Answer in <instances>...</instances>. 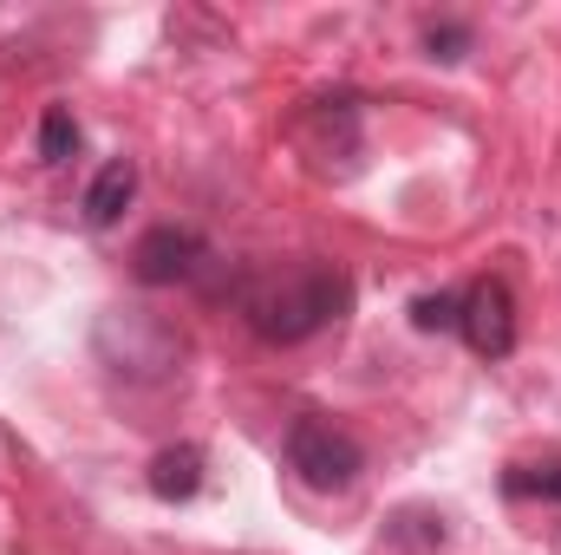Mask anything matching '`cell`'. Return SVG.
<instances>
[{"instance_id":"cell-2","label":"cell","mask_w":561,"mask_h":555,"mask_svg":"<svg viewBox=\"0 0 561 555\" xmlns=\"http://www.w3.org/2000/svg\"><path fill=\"white\" fill-rule=\"evenodd\" d=\"M287 464L300 471V484H307V490L340 497V490H353V484H359L366 451H359V438H353L346 424L307 412V418H294V431H287Z\"/></svg>"},{"instance_id":"cell-5","label":"cell","mask_w":561,"mask_h":555,"mask_svg":"<svg viewBox=\"0 0 561 555\" xmlns=\"http://www.w3.org/2000/svg\"><path fill=\"white\" fill-rule=\"evenodd\" d=\"M131 196H138V163H131V157H112V163L92 177V190H85V223H92V229H112Z\"/></svg>"},{"instance_id":"cell-7","label":"cell","mask_w":561,"mask_h":555,"mask_svg":"<svg viewBox=\"0 0 561 555\" xmlns=\"http://www.w3.org/2000/svg\"><path fill=\"white\" fill-rule=\"evenodd\" d=\"M72 144H79L72 112H66V105H53V112H46V125H39V157H46V163H66V157H72Z\"/></svg>"},{"instance_id":"cell-1","label":"cell","mask_w":561,"mask_h":555,"mask_svg":"<svg viewBox=\"0 0 561 555\" xmlns=\"http://www.w3.org/2000/svg\"><path fill=\"white\" fill-rule=\"evenodd\" d=\"M346 275L327 269V262H275V269H255L242 287V314L249 327L268 340V347H294L307 333H320L327 320L346 314Z\"/></svg>"},{"instance_id":"cell-4","label":"cell","mask_w":561,"mask_h":555,"mask_svg":"<svg viewBox=\"0 0 561 555\" xmlns=\"http://www.w3.org/2000/svg\"><path fill=\"white\" fill-rule=\"evenodd\" d=\"M196 256H203V249H196V236H190V229H170V223H163V229H150V236L138 242L131 269H138V281L163 287V281H183V275H190V269H196Z\"/></svg>"},{"instance_id":"cell-9","label":"cell","mask_w":561,"mask_h":555,"mask_svg":"<svg viewBox=\"0 0 561 555\" xmlns=\"http://www.w3.org/2000/svg\"><path fill=\"white\" fill-rule=\"evenodd\" d=\"M510 490H516V497H561V464H529V471H510Z\"/></svg>"},{"instance_id":"cell-3","label":"cell","mask_w":561,"mask_h":555,"mask_svg":"<svg viewBox=\"0 0 561 555\" xmlns=\"http://www.w3.org/2000/svg\"><path fill=\"white\" fill-rule=\"evenodd\" d=\"M457 327H463V340H470L483 360H503V353L516 347V301H510V287H503V281L470 287V301L457 307Z\"/></svg>"},{"instance_id":"cell-8","label":"cell","mask_w":561,"mask_h":555,"mask_svg":"<svg viewBox=\"0 0 561 555\" xmlns=\"http://www.w3.org/2000/svg\"><path fill=\"white\" fill-rule=\"evenodd\" d=\"M457 307L463 301H450V294H419L412 301V320H419L424 333H444V327H457Z\"/></svg>"},{"instance_id":"cell-6","label":"cell","mask_w":561,"mask_h":555,"mask_svg":"<svg viewBox=\"0 0 561 555\" xmlns=\"http://www.w3.org/2000/svg\"><path fill=\"white\" fill-rule=\"evenodd\" d=\"M150 490H157L163 503H190V497L203 490V451H196V444L157 451V457H150Z\"/></svg>"},{"instance_id":"cell-10","label":"cell","mask_w":561,"mask_h":555,"mask_svg":"<svg viewBox=\"0 0 561 555\" xmlns=\"http://www.w3.org/2000/svg\"><path fill=\"white\" fill-rule=\"evenodd\" d=\"M457 46H463V26H431V53L437 59H457Z\"/></svg>"}]
</instances>
